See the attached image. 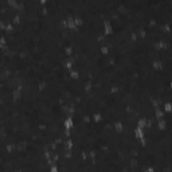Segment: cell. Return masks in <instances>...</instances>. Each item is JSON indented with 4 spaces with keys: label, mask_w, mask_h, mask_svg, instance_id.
I'll return each mask as SVG.
<instances>
[{
    "label": "cell",
    "mask_w": 172,
    "mask_h": 172,
    "mask_svg": "<svg viewBox=\"0 0 172 172\" xmlns=\"http://www.w3.org/2000/svg\"><path fill=\"white\" fill-rule=\"evenodd\" d=\"M74 128V118L73 116H66V118L63 120V129L66 131H71Z\"/></svg>",
    "instance_id": "obj_1"
},
{
    "label": "cell",
    "mask_w": 172,
    "mask_h": 172,
    "mask_svg": "<svg viewBox=\"0 0 172 172\" xmlns=\"http://www.w3.org/2000/svg\"><path fill=\"white\" fill-rule=\"evenodd\" d=\"M133 136H135V139L136 140H143L145 139V131L144 129H140L137 128V126H135V129H133Z\"/></svg>",
    "instance_id": "obj_2"
},
{
    "label": "cell",
    "mask_w": 172,
    "mask_h": 172,
    "mask_svg": "<svg viewBox=\"0 0 172 172\" xmlns=\"http://www.w3.org/2000/svg\"><path fill=\"white\" fill-rule=\"evenodd\" d=\"M156 126H157V129L159 131H161V132H163V131H165V129L168 128V120H167V117L165 118H161V120H157L156 121Z\"/></svg>",
    "instance_id": "obj_3"
},
{
    "label": "cell",
    "mask_w": 172,
    "mask_h": 172,
    "mask_svg": "<svg viewBox=\"0 0 172 172\" xmlns=\"http://www.w3.org/2000/svg\"><path fill=\"white\" fill-rule=\"evenodd\" d=\"M113 131L117 133H121L124 131V122L121 120H114L113 121Z\"/></svg>",
    "instance_id": "obj_4"
},
{
    "label": "cell",
    "mask_w": 172,
    "mask_h": 172,
    "mask_svg": "<svg viewBox=\"0 0 172 172\" xmlns=\"http://www.w3.org/2000/svg\"><path fill=\"white\" fill-rule=\"evenodd\" d=\"M66 20H67V30H70V31H74V30L78 28V27H75V23H74V16L71 14L66 16Z\"/></svg>",
    "instance_id": "obj_5"
},
{
    "label": "cell",
    "mask_w": 172,
    "mask_h": 172,
    "mask_svg": "<svg viewBox=\"0 0 172 172\" xmlns=\"http://www.w3.org/2000/svg\"><path fill=\"white\" fill-rule=\"evenodd\" d=\"M63 51H65V55H66V58H70V57H73V54H74V47H73V44H71V42H70L69 44H66V46H65Z\"/></svg>",
    "instance_id": "obj_6"
},
{
    "label": "cell",
    "mask_w": 172,
    "mask_h": 172,
    "mask_svg": "<svg viewBox=\"0 0 172 172\" xmlns=\"http://www.w3.org/2000/svg\"><path fill=\"white\" fill-rule=\"evenodd\" d=\"M63 148L65 149H69V151H73L74 148V141H73V137H70V139H65L63 140Z\"/></svg>",
    "instance_id": "obj_7"
},
{
    "label": "cell",
    "mask_w": 172,
    "mask_h": 172,
    "mask_svg": "<svg viewBox=\"0 0 172 172\" xmlns=\"http://www.w3.org/2000/svg\"><path fill=\"white\" fill-rule=\"evenodd\" d=\"M153 116H155V120H161V118H165V113L163 112V109L161 108H156V109L153 110Z\"/></svg>",
    "instance_id": "obj_8"
},
{
    "label": "cell",
    "mask_w": 172,
    "mask_h": 172,
    "mask_svg": "<svg viewBox=\"0 0 172 172\" xmlns=\"http://www.w3.org/2000/svg\"><path fill=\"white\" fill-rule=\"evenodd\" d=\"M4 148H6V152H7V153H12V152L16 151V143H15V141H10V143H7L4 145Z\"/></svg>",
    "instance_id": "obj_9"
},
{
    "label": "cell",
    "mask_w": 172,
    "mask_h": 172,
    "mask_svg": "<svg viewBox=\"0 0 172 172\" xmlns=\"http://www.w3.org/2000/svg\"><path fill=\"white\" fill-rule=\"evenodd\" d=\"M93 90V79H86L84 84V92L85 93H90Z\"/></svg>",
    "instance_id": "obj_10"
},
{
    "label": "cell",
    "mask_w": 172,
    "mask_h": 172,
    "mask_svg": "<svg viewBox=\"0 0 172 172\" xmlns=\"http://www.w3.org/2000/svg\"><path fill=\"white\" fill-rule=\"evenodd\" d=\"M102 121V112H94L92 114V122H95V124H98Z\"/></svg>",
    "instance_id": "obj_11"
},
{
    "label": "cell",
    "mask_w": 172,
    "mask_h": 172,
    "mask_svg": "<svg viewBox=\"0 0 172 172\" xmlns=\"http://www.w3.org/2000/svg\"><path fill=\"white\" fill-rule=\"evenodd\" d=\"M136 126L140 129H144L145 131V126H146V117H140L136 122Z\"/></svg>",
    "instance_id": "obj_12"
},
{
    "label": "cell",
    "mask_w": 172,
    "mask_h": 172,
    "mask_svg": "<svg viewBox=\"0 0 172 172\" xmlns=\"http://www.w3.org/2000/svg\"><path fill=\"white\" fill-rule=\"evenodd\" d=\"M11 97L14 101H20V98H22V92H19L18 89H12Z\"/></svg>",
    "instance_id": "obj_13"
},
{
    "label": "cell",
    "mask_w": 172,
    "mask_h": 172,
    "mask_svg": "<svg viewBox=\"0 0 172 172\" xmlns=\"http://www.w3.org/2000/svg\"><path fill=\"white\" fill-rule=\"evenodd\" d=\"M67 73H69V77L71 78L73 81H75V79L79 78V71H78L77 69H71L70 71H67Z\"/></svg>",
    "instance_id": "obj_14"
},
{
    "label": "cell",
    "mask_w": 172,
    "mask_h": 172,
    "mask_svg": "<svg viewBox=\"0 0 172 172\" xmlns=\"http://www.w3.org/2000/svg\"><path fill=\"white\" fill-rule=\"evenodd\" d=\"M74 23H75V27L81 28V27L84 26V19H82V16H81V15H75V16H74Z\"/></svg>",
    "instance_id": "obj_15"
},
{
    "label": "cell",
    "mask_w": 172,
    "mask_h": 172,
    "mask_svg": "<svg viewBox=\"0 0 172 172\" xmlns=\"http://www.w3.org/2000/svg\"><path fill=\"white\" fill-rule=\"evenodd\" d=\"M20 22H22V18H20V15L16 12V14H15L14 16L11 18V23L14 24V26H19V24H20Z\"/></svg>",
    "instance_id": "obj_16"
},
{
    "label": "cell",
    "mask_w": 172,
    "mask_h": 172,
    "mask_svg": "<svg viewBox=\"0 0 172 172\" xmlns=\"http://www.w3.org/2000/svg\"><path fill=\"white\" fill-rule=\"evenodd\" d=\"M163 112L164 113H171L172 112V104H171V101H167V102H164L163 104Z\"/></svg>",
    "instance_id": "obj_17"
},
{
    "label": "cell",
    "mask_w": 172,
    "mask_h": 172,
    "mask_svg": "<svg viewBox=\"0 0 172 172\" xmlns=\"http://www.w3.org/2000/svg\"><path fill=\"white\" fill-rule=\"evenodd\" d=\"M99 52H101V55H108L110 52V48L106 44H101L99 46Z\"/></svg>",
    "instance_id": "obj_18"
},
{
    "label": "cell",
    "mask_w": 172,
    "mask_h": 172,
    "mask_svg": "<svg viewBox=\"0 0 172 172\" xmlns=\"http://www.w3.org/2000/svg\"><path fill=\"white\" fill-rule=\"evenodd\" d=\"M129 39H131V42H137V40H139L137 34H136V30L135 31H131V34H129Z\"/></svg>",
    "instance_id": "obj_19"
},
{
    "label": "cell",
    "mask_w": 172,
    "mask_h": 172,
    "mask_svg": "<svg viewBox=\"0 0 172 172\" xmlns=\"http://www.w3.org/2000/svg\"><path fill=\"white\" fill-rule=\"evenodd\" d=\"M16 4H18V0H7V6L11 10H14L15 7H16Z\"/></svg>",
    "instance_id": "obj_20"
},
{
    "label": "cell",
    "mask_w": 172,
    "mask_h": 172,
    "mask_svg": "<svg viewBox=\"0 0 172 172\" xmlns=\"http://www.w3.org/2000/svg\"><path fill=\"white\" fill-rule=\"evenodd\" d=\"M48 172H59L58 164H55V165H52V167H50V168H48Z\"/></svg>",
    "instance_id": "obj_21"
},
{
    "label": "cell",
    "mask_w": 172,
    "mask_h": 172,
    "mask_svg": "<svg viewBox=\"0 0 172 172\" xmlns=\"http://www.w3.org/2000/svg\"><path fill=\"white\" fill-rule=\"evenodd\" d=\"M54 143L57 144V145H61V144H63V139L62 137H57V139L54 140Z\"/></svg>",
    "instance_id": "obj_22"
},
{
    "label": "cell",
    "mask_w": 172,
    "mask_h": 172,
    "mask_svg": "<svg viewBox=\"0 0 172 172\" xmlns=\"http://www.w3.org/2000/svg\"><path fill=\"white\" fill-rule=\"evenodd\" d=\"M15 172H23L22 169H15Z\"/></svg>",
    "instance_id": "obj_23"
}]
</instances>
